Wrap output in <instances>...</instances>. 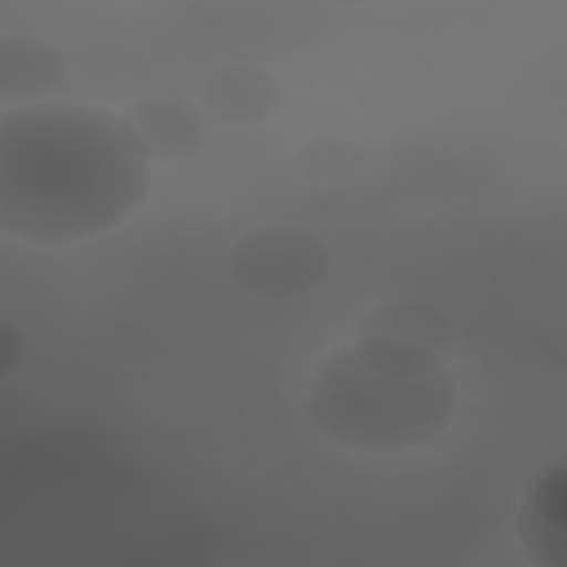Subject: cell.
I'll use <instances>...</instances> for the list:
<instances>
[{
	"instance_id": "5",
	"label": "cell",
	"mask_w": 567,
	"mask_h": 567,
	"mask_svg": "<svg viewBox=\"0 0 567 567\" xmlns=\"http://www.w3.org/2000/svg\"><path fill=\"white\" fill-rule=\"evenodd\" d=\"M122 117L151 159H182L197 153L210 133L208 115L184 95L151 93L135 97Z\"/></svg>"
},
{
	"instance_id": "9",
	"label": "cell",
	"mask_w": 567,
	"mask_h": 567,
	"mask_svg": "<svg viewBox=\"0 0 567 567\" xmlns=\"http://www.w3.org/2000/svg\"><path fill=\"white\" fill-rule=\"evenodd\" d=\"M297 166L310 182L341 184L361 173V168L365 166V155L352 140L334 133H323L301 146L297 155Z\"/></svg>"
},
{
	"instance_id": "8",
	"label": "cell",
	"mask_w": 567,
	"mask_h": 567,
	"mask_svg": "<svg viewBox=\"0 0 567 567\" xmlns=\"http://www.w3.org/2000/svg\"><path fill=\"white\" fill-rule=\"evenodd\" d=\"M357 337L403 339L425 346L443 357L458 343L454 321L443 310L421 299H385L374 303L361 315Z\"/></svg>"
},
{
	"instance_id": "3",
	"label": "cell",
	"mask_w": 567,
	"mask_h": 567,
	"mask_svg": "<svg viewBox=\"0 0 567 567\" xmlns=\"http://www.w3.org/2000/svg\"><path fill=\"white\" fill-rule=\"evenodd\" d=\"M228 270L241 290L288 301L312 295L328 281L334 270V252L310 226L268 221L235 239Z\"/></svg>"
},
{
	"instance_id": "10",
	"label": "cell",
	"mask_w": 567,
	"mask_h": 567,
	"mask_svg": "<svg viewBox=\"0 0 567 567\" xmlns=\"http://www.w3.org/2000/svg\"><path fill=\"white\" fill-rule=\"evenodd\" d=\"M350 346L363 363L396 377H423L447 363L425 346L392 337H357Z\"/></svg>"
},
{
	"instance_id": "2",
	"label": "cell",
	"mask_w": 567,
	"mask_h": 567,
	"mask_svg": "<svg viewBox=\"0 0 567 567\" xmlns=\"http://www.w3.org/2000/svg\"><path fill=\"white\" fill-rule=\"evenodd\" d=\"M454 370L396 377L363 363L352 346L326 354L303 385V416L330 443L365 454H401L439 443L458 414Z\"/></svg>"
},
{
	"instance_id": "4",
	"label": "cell",
	"mask_w": 567,
	"mask_h": 567,
	"mask_svg": "<svg viewBox=\"0 0 567 567\" xmlns=\"http://www.w3.org/2000/svg\"><path fill=\"white\" fill-rule=\"evenodd\" d=\"M514 529L532 565L567 567V454L547 461L527 478Z\"/></svg>"
},
{
	"instance_id": "11",
	"label": "cell",
	"mask_w": 567,
	"mask_h": 567,
	"mask_svg": "<svg viewBox=\"0 0 567 567\" xmlns=\"http://www.w3.org/2000/svg\"><path fill=\"white\" fill-rule=\"evenodd\" d=\"M29 359V339L11 319L0 321V381L13 379Z\"/></svg>"
},
{
	"instance_id": "1",
	"label": "cell",
	"mask_w": 567,
	"mask_h": 567,
	"mask_svg": "<svg viewBox=\"0 0 567 567\" xmlns=\"http://www.w3.org/2000/svg\"><path fill=\"white\" fill-rule=\"evenodd\" d=\"M153 188V159L122 115L80 102L0 113V230L60 248L133 217Z\"/></svg>"
},
{
	"instance_id": "6",
	"label": "cell",
	"mask_w": 567,
	"mask_h": 567,
	"mask_svg": "<svg viewBox=\"0 0 567 567\" xmlns=\"http://www.w3.org/2000/svg\"><path fill=\"white\" fill-rule=\"evenodd\" d=\"M286 104L281 80L257 64H226L199 84L204 113L228 126H252L272 120Z\"/></svg>"
},
{
	"instance_id": "7",
	"label": "cell",
	"mask_w": 567,
	"mask_h": 567,
	"mask_svg": "<svg viewBox=\"0 0 567 567\" xmlns=\"http://www.w3.org/2000/svg\"><path fill=\"white\" fill-rule=\"evenodd\" d=\"M66 78L62 51L42 38L9 33L0 38V106L47 102Z\"/></svg>"
}]
</instances>
